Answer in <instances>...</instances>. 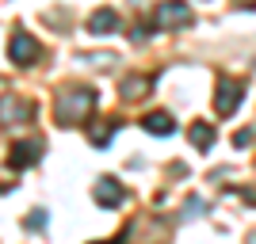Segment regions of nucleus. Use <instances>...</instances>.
<instances>
[{
  "label": "nucleus",
  "mask_w": 256,
  "mask_h": 244,
  "mask_svg": "<svg viewBox=\"0 0 256 244\" xmlns=\"http://www.w3.org/2000/svg\"><path fill=\"white\" fill-rule=\"evenodd\" d=\"M38 157H42V141H38V138H31V141H16V145H12L8 164H12L16 172H23V168H31V164H38Z\"/></svg>",
  "instance_id": "nucleus-7"
},
{
  "label": "nucleus",
  "mask_w": 256,
  "mask_h": 244,
  "mask_svg": "<svg viewBox=\"0 0 256 244\" xmlns=\"http://www.w3.org/2000/svg\"><path fill=\"white\" fill-rule=\"evenodd\" d=\"M38 53H42V46H38V38H31L27 31H16L8 42V57L16 65H34L38 61Z\"/></svg>",
  "instance_id": "nucleus-3"
},
{
  "label": "nucleus",
  "mask_w": 256,
  "mask_h": 244,
  "mask_svg": "<svg viewBox=\"0 0 256 244\" xmlns=\"http://www.w3.org/2000/svg\"><path fill=\"white\" fill-rule=\"evenodd\" d=\"M241 96H245V88L237 84V80H230V76H222V80H218V92H214V111H218V115H234Z\"/></svg>",
  "instance_id": "nucleus-5"
},
{
  "label": "nucleus",
  "mask_w": 256,
  "mask_h": 244,
  "mask_svg": "<svg viewBox=\"0 0 256 244\" xmlns=\"http://www.w3.org/2000/svg\"><path fill=\"white\" fill-rule=\"evenodd\" d=\"M27 225H31L34 233H38V229H46V210H31V218H27Z\"/></svg>",
  "instance_id": "nucleus-13"
},
{
  "label": "nucleus",
  "mask_w": 256,
  "mask_h": 244,
  "mask_svg": "<svg viewBox=\"0 0 256 244\" xmlns=\"http://www.w3.org/2000/svg\"><path fill=\"white\" fill-rule=\"evenodd\" d=\"M188 138H192L195 149H210V145H214V126H210V122H192Z\"/></svg>",
  "instance_id": "nucleus-11"
},
{
  "label": "nucleus",
  "mask_w": 256,
  "mask_h": 244,
  "mask_svg": "<svg viewBox=\"0 0 256 244\" xmlns=\"http://www.w3.org/2000/svg\"><path fill=\"white\" fill-rule=\"evenodd\" d=\"M88 31L92 34H115L118 31V11L115 8H96L88 15Z\"/></svg>",
  "instance_id": "nucleus-8"
},
{
  "label": "nucleus",
  "mask_w": 256,
  "mask_h": 244,
  "mask_svg": "<svg viewBox=\"0 0 256 244\" xmlns=\"http://www.w3.org/2000/svg\"><path fill=\"white\" fill-rule=\"evenodd\" d=\"M96 99H100L96 88H65L62 96L54 99V118L62 126H80L96 111Z\"/></svg>",
  "instance_id": "nucleus-1"
},
{
  "label": "nucleus",
  "mask_w": 256,
  "mask_h": 244,
  "mask_svg": "<svg viewBox=\"0 0 256 244\" xmlns=\"http://www.w3.org/2000/svg\"><path fill=\"white\" fill-rule=\"evenodd\" d=\"M34 115V103L31 99H20V96H0V122L4 126H16V122H27Z\"/></svg>",
  "instance_id": "nucleus-4"
},
{
  "label": "nucleus",
  "mask_w": 256,
  "mask_h": 244,
  "mask_svg": "<svg viewBox=\"0 0 256 244\" xmlns=\"http://www.w3.org/2000/svg\"><path fill=\"white\" fill-rule=\"evenodd\" d=\"M188 23H192V8L184 0H160L153 8V27L157 31H180Z\"/></svg>",
  "instance_id": "nucleus-2"
},
{
  "label": "nucleus",
  "mask_w": 256,
  "mask_h": 244,
  "mask_svg": "<svg viewBox=\"0 0 256 244\" xmlns=\"http://www.w3.org/2000/svg\"><path fill=\"white\" fill-rule=\"evenodd\" d=\"M146 88H150V76H130V80H122V96H126V99H138Z\"/></svg>",
  "instance_id": "nucleus-12"
},
{
  "label": "nucleus",
  "mask_w": 256,
  "mask_h": 244,
  "mask_svg": "<svg viewBox=\"0 0 256 244\" xmlns=\"http://www.w3.org/2000/svg\"><path fill=\"white\" fill-rule=\"evenodd\" d=\"M92 199L104 206V210H115V206H122V199H126V191L118 187V180H111V176H100L96 187H92Z\"/></svg>",
  "instance_id": "nucleus-6"
},
{
  "label": "nucleus",
  "mask_w": 256,
  "mask_h": 244,
  "mask_svg": "<svg viewBox=\"0 0 256 244\" xmlns=\"http://www.w3.org/2000/svg\"><path fill=\"white\" fill-rule=\"evenodd\" d=\"M234 145H237V149L252 145V130H237V134H234Z\"/></svg>",
  "instance_id": "nucleus-14"
},
{
  "label": "nucleus",
  "mask_w": 256,
  "mask_h": 244,
  "mask_svg": "<svg viewBox=\"0 0 256 244\" xmlns=\"http://www.w3.org/2000/svg\"><path fill=\"white\" fill-rule=\"evenodd\" d=\"M111 244H122V241H111Z\"/></svg>",
  "instance_id": "nucleus-16"
},
{
  "label": "nucleus",
  "mask_w": 256,
  "mask_h": 244,
  "mask_svg": "<svg viewBox=\"0 0 256 244\" xmlns=\"http://www.w3.org/2000/svg\"><path fill=\"white\" fill-rule=\"evenodd\" d=\"M248 244H256V233H252V237H248Z\"/></svg>",
  "instance_id": "nucleus-15"
},
{
  "label": "nucleus",
  "mask_w": 256,
  "mask_h": 244,
  "mask_svg": "<svg viewBox=\"0 0 256 244\" xmlns=\"http://www.w3.org/2000/svg\"><path fill=\"white\" fill-rule=\"evenodd\" d=\"M115 130H118V118H100L88 138H92V145H96V149H107V141H111V134H115Z\"/></svg>",
  "instance_id": "nucleus-10"
},
{
  "label": "nucleus",
  "mask_w": 256,
  "mask_h": 244,
  "mask_svg": "<svg viewBox=\"0 0 256 244\" xmlns=\"http://www.w3.org/2000/svg\"><path fill=\"white\" fill-rule=\"evenodd\" d=\"M142 130H146V134H157V138H168V134H176V122H172L168 111H153V115L142 118Z\"/></svg>",
  "instance_id": "nucleus-9"
}]
</instances>
